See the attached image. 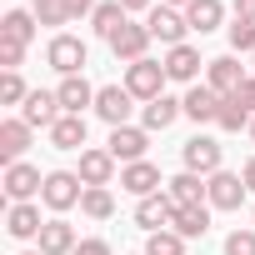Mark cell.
Returning a JSON list of instances; mask_svg holds the SVG:
<instances>
[{
    "label": "cell",
    "mask_w": 255,
    "mask_h": 255,
    "mask_svg": "<svg viewBox=\"0 0 255 255\" xmlns=\"http://www.w3.org/2000/svg\"><path fill=\"white\" fill-rule=\"evenodd\" d=\"M165 80H170V75H165V60H150V55H145V60H135V65H125V90H130L135 100H145V105L165 95Z\"/></svg>",
    "instance_id": "cell-1"
},
{
    "label": "cell",
    "mask_w": 255,
    "mask_h": 255,
    "mask_svg": "<svg viewBox=\"0 0 255 255\" xmlns=\"http://www.w3.org/2000/svg\"><path fill=\"white\" fill-rule=\"evenodd\" d=\"M105 150H110L120 165H135V160H145V150H150V130H145V125H115L110 140H105Z\"/></svg>",
    "instance_id": "cell-2"
},
{
    "label": "cell",
    "mask_w": 255,
    "mask_h": 255,
    "mask_svg": "<svg viewBox=\"0 0 255 255\" xmlns=\"http://www.w3.org/2000/svg\"><path fill=\"white\" fill-rule=\"evenodd\" d=\"M145 30L165 45V50H175V45H185V35H190V20H185V10H170V5H155L150 15H145Z\"/></svg>",
    "instance_id": "cell-3"
},
{
    "label": "cell",
    "mask_w": 255,
    "mask_h": 255,
    "mask_svg": "<svg viewBox=\"0 0 255 255\" xmlns=\"http://www.w3.org/2000/svg\"><path fill=\"white\" fill-rule=\"evenodd\" d=\"M45 60H50V70H60V75H80L85 70V60H90V50H85V40H75V35H50V45H45Z\"/></svg>",
    "instance_id": "cell-4"
},
{
    "label": "cell",
    "mask_w": 255,
    "mask_h": 255,
    "mask_svg": "<svg viewBox=\"0 0 255 255\" xmlns=\"http://www.w3.org/2000/svg\"><path fill=\"white\" fill-rule=\"evenodd\" d=\"M80 195H85V180L75 175V170H50L45 175V190H40V200L60 215V210H70V205H80Z\"/></svg>",
    "instance_id": "cell-5"
},
{
    "label": "cell",
    "mask_w": 255,
    "mask_h": 255,
    "mask_svg": "<svg viewBox=\"0 0 255 255\" xmlns=\"http://www.w3.org/2000/svg\"><path fill=\"white\" fill-rule=\"evenodd\" d=\"M245 180L235 175V170H215L210 180H205V200H210V210H240L245 205Z\"/></svg>",
    "instance_id": "cell-6"
},
{
    "label": "cell",
    "mask_w": 255,
    "mask_h": 255,
    "mask_svg": "<svg viewBox=\"0 0 255 255\" xmlns=\"http://www.w3.org/2000/svg\"><path fill=\"white\" fill-rule=\"evenodd\" d=\"M130 110H135V95L125 85H100L95 90V115L110 125V130H115V125H130Z\"/></svg>",
    "instance_id": "cell-7"
},
{
    "label": "cell",
    "mask_w": 255,
    "mask_h": 255,
    "mask_svg": "<svg viewBox=\"0 0 255 255\" xmlns=\"http://www.w3.org/2000/svg\"><path fill=\"white\" fill-rule=\"evenodd\" d=\"M250 75H245V65L235 60V55H215L210 65H205V85L225 100V95H240V85H245Z\"/></svg>",
    "instance_id": "cell-8"
},
{
    "label": "cell",
    "mask_w": 255,
    "mask_h": 255,
    "mask_svg": "<svg viewBox=\"0 0 255 255\" xmlns=\"http://www.w3.org/2000/svg\"><path fill=\"white\" fill-rule=\"evenodd\" d=\"M225 160V150H220V140H210V135H190L185 140V170H195V175H215V170H225L220 165Z\"/></svg>",
    "instance_id": "cell-9"
},
{
    "label": "cell",
    "mask_w": 255,
    "mask_h": 255,
    "mask_svg": "<svg viewBox=\"0 0 255 255\" xmlns=\"http://www.w3.org/2000/svg\"><path fill=\"white\" fill-rule=\"evenodd\" d=\"M40 190H45V175H40L35 165H25V160L5 165V195H10V205H20V200H30V195H40Z\"/></svg>",
    "instance_id": "cell-10"
},
{
    "label": "cell",
    "mask_w": 255,
    "mask_h": 255,
    "mask_svg": "<svg viewBox=\"0 0 255 255\" xmlns=\"http://www.w3.org/2000/svg\"><path fill=\"white\" fill-rule=\"evenodd\" d=\"M60 115H65V110H60V95H55V90H30V100L20 105V120L30 125V130H35V125H45V130H50Z\"/></svg>",
    "instance_id": "cell-11"
},
{
    "label": "cell",
    "mask_w": 255,
    "mask_h": 255,
    "mask_svg": "<svg viewBox=\"0 0 255 255\" xmlns=\"http://www.w3.org/2000/svg\"><path fill=\"white\" fill-rule=\"evenodd\" d=\"M55 95H60V110H65V115H85V105L95 110V85H90L85 75H60Z\"/></svg>",
    "instance_id": "cell-12"
},
{
    "label": "cell",
    "mask_w": 255,
    "mask_h": 255,
    "mask_svg": "<svg viewBox=\"0 0 255 255\" xmlns=\"http://www.w3.org/2000/svg\"><path fill=\"white\" fill-rule=\"evenodd\" d=\"M200 65H210V60H200V50H195L190 40H185V45H175V50H165V75H170V80H180V85H195Z\"/></svg>",
    "instance_id": "cell-13"
},
{
    "label": "cell",
    "mask_w": 255,
    "mask_h": 255,
    "mask_svg": "<svg viewBox=\"0 0 255 255\" xmlns=\"http://www.w3.org/2000/svg\"><path fill=\"white\" fill-rule=\"evenodd\" d=\"M170 215H175V200H170L165 190H155V195H145V200L135 205V225H140V230H150V235H155V230H165V225H170Z\"/></svg>",
    "instance_id": "cell-14"
},
{
    "label": "cell",
    "mask_w": 255,
    "mask_h": 255,
    "mask_svg": "<svg viewBox=\"0 0 255 255\" xmlns=\"http://www.w3.org/2000/svg\"><path fill=\"white\" fill-rule=\"evenodd\" d=\"M150 30L145 25H130V20H125V30L110 40V50H115V60H125V65H135V60H145V50H150Z\"/></svg>",
    "instance_id": "cell-15"
},
{
    "label": "cell",
    "mask_w": 255,
    "mask_h": 255,
    "mask_svg": "<svg viewBox=\"0 0 255 255\" xmlns=\"http://www.w3.org/2000/svg\"><path fill=\"white\" fill-rule=\"evenodd\" d=\"M165 180H160V170L150 165V160H135V165H125L120 170V190H130L135 200H145V195H155Z\"/></svg>",
    "instance_id": "cell-16"
},
{
    "label": "cell",
    "mask_w": 255,
    "mask_h": 255,
    "mask_svg": "<svg viewBox=\"0 0 255 255\" xmlns=\"http://www.w3.org/2000/svg\"><path fill=\"white\" fill-rule=\"evenodd\" d=\"M85 185H110L115 180V155L110 150H100V145H90V150H80V170H75Z\"/></svg>",
    "instance_id": "cell-17"
},
{
    "label": "cell",
    "mask_w": 255,
    "mask_h": 255,
    "mask_svg": "<svg viewBox=\"0 0 255 255\" xmlns=\"http://www.w3.org/2000/svg\"><path fill=\"white\" fill-rule=\"evenodd\" d=\"M5 230H10L15 240H40V230H45V220H40V205H30V200L10 205V210H5Z\"/></svg>",
    "instance_id": "cell-18"
},
{
    "label": "cell",
    "mask_w": 255,
    "mask_h": 255,
    "mask_svg": "<svg viewBox=\"0 0 255 255\" xmlns=\"http://www.w3.org/2000/svg\"><path fill=\"white\" fill-rule=\"evenodd\" d=\"M25 150H30V125H25L20 115H15V120H0V160L15 165Z\"/></svg>",
    "instance_id": "cell-19"
},
{
    "label": "cell",
    "mask_w": 255,
    "mask_h": 255,
    "mask_svg": "<svg viewBox=\"0 0 255 255\" xmlns=\"http://www.w3.org/2000/svg\"><path fill=\"white\" fill-rule=\"evenodd\" d=\"M165 195H170L175 205H210V200H205V175H195V170L170 175V180H165Z\"/></svg>",
    "instance_id": "cell-20"
},
{
    "label": "cell",
    "mask_w": 255,
    "mask_h": 255,
    "mask_svg": "<svg viewBox=\"0 0 255 255\" xmlns=\"http://www.w3.org/2000/svg\"><path fill=\"white\" fill-rule=\"evenodd\" d=\"M185 115V100H175V95H160V100H150L145 110H140V125L145 130H170V125Z\"/></svg>",
    "instance_id": "cell-21"
},
{
    "label": "cell",
    "mask_w": 255,
    "mask_h": 255,
    "mask_svg": "<svg viewBox=\"0 0 255 255\" xmlns=\"http://www.w3.org/2000/svg\"><path fill=\"white\" fill-rule=\"evenodd\" d=\"M170 230H175V235H185V240H200V235L210 230V205H175Z\"/></svg>",
    "instance_id": "cell-22"
},
{
    "label": "cell",
    "mask_w": 255,
    "mask_h": 255,
    "mask_svg": "<svg viewBox=\"0 0 255 255\" xmlns=\"http://www.w3.org/2000/svg\"><path fill=\"white\" fill-rule=\"evenodd\" d=\"M40 250H45V255H75V250H80L75 225H65L60 215H55V220H45V230H40Z\"/></svg>",
    "instance_id": "cell-23"
},
{
    "label": "cell",
    "mask_w": 255,
    "mask_h": 255,
    "mask_svg": "<svg viewBox=\"0 0 255 255\" xmlns=\"http://www.w3.org/2000/svg\"><path fill=\"white\" fill-rule=\"evenodd\" d=\"M185 20H190L195 35H210V30H220L225 5H220V0H190V5H185Z\"/></svg>",
    "instance_id": "cell-24"
},
{
    "label": "cell",
    "mask_w": 255,
    "mask_h": 255,
    "mask_svg": "<svg viewBox=\"0 0 255 255\" xmlns=\"http://www.w3.org/2000/svg\"><path fill=\"white\" fill-rule=\"evenodd\" d=\"M125 20H130V15H125V5H120V0H105V5H95V15H90V25H95V35H100L105 45L125 30Z\"/></svg>",
    "instance_id": "cell-25"
},
{
    "label": "cell",
    "mask_w": 255,
    "mask_h": 255,
    "mask_svg": "<svg viewBox=\"0 0 255 255\" xmlns=\"http://www.w3.org/2000/svg\"><path fill=\"white\" fill-rule=\"evenodd\" d=\"M185 115H190L195 125L215 120V115H220V95H215L210 85H190V90H185Z\"/></svg>",
    "instance_id": "cell-26"
},
{
    "label": "cell",
    "mask_w": 255,
    "mask_h": 255,
    "mask_svg": "<svg viewBox=\"0 0 255 255\" xmlns=\"http://www.w3.org/2000/svg\"><path fill=\"white\" fill-rule=\"evenodd\" d=\"M50 145L55 150H80L85 145V115H60L50 125Z\"/></svg>",
    "instance_id": "cell-27"
},
{
    "label": "cell",
    "mask_w": 255,
    "mask_h": 255,
    "mask_svg": "<svg viewBox=\"0 0 255 255\" xmlns=\"http://www.w3.org/2000/svg\"><path fill=\"white\" fill-rule=\"evenodd\" d=\"M250 110H245V100L240 95H225L220 100V115H215V125H220V130H230V135H240V130H250Z\"/></svg>",
    "instance_id": "cell-28"
},
{
    "label": "cell",
    "mask_w": 255,
    "mask_h": 255,
    "mask_svg": "<svg viewBox=\"0 0 255 255\" xmlns=\"http://www.w3.org/2000/svg\"><path fill=\"white\" fill-rule=\"evenodd\" d=\"M0 35L30 45V40H35V10H5V20H0Z\"/></svg>",
    "instance_id": "cell-29"
},
{
    "label": "cell",
    "mask_w": 255,
    "mask_h": 255,
    "mask_svg": "<svg viewBox=\"0 0 255 255\" xmlns=\"http://www.w3.org/2000/svg\"><path fill=\"white\" fill-rule=\"evenodd\" d=\"M80 210H85L90 220H110V215H115V195H110V185H85Z\"/></svg>",
    "instance_id": "cell-30"
},
{
    "label": "cell",
    "mask_w": 255,
    "mask_h": 255,
    "mask_svg": "<svg viewBox=\"0 0 255 255\" xmlns=\"http://www.w3.org/2000/svg\"><path fill=\"white\" fill-rule=\"evenodd\" d=\"M145 255H185V235H175V230H155V235L145 240Z\"/></svg>",
    "instance_id": "cell-31"
},
{
    "label": "cell",
    "mask_w": 255,
    "mask_h": 255,
    "mask_svg": "<svg viewBox=\"0 0 255 255\" xmlns=\"http://www.w3.org/2000/svg\"><path fill=\"white\" fill-rule=\"evenodd\" d=\"M25 100H30V90H25L20 70H5L0 75V105H25Z\"/></svg>",
    "instance_id": "cell-32"
},
{
    "label": "cell",
    "mask_w": 255,
    "mask_h": 255,
    "mask_svg": "<svg viewBox=\"0 0 255 255\" xmlns=\"http://www.w3.org/2000/svg\"><path fill=\"white\" fill-rule=\"evenodd\" d=\"M225 35H230V50L255 55V25H250V20H230V25H225Z\"/></svg>",
    "instance_id": "cell-33"
},
{
    "label": "cell",
    "mask_w": 255,
    "mask_h": 255,
    "mask_svg": "<svg viewBox=\"0 0 255 255\" xmlns=\"http://www.w3.org/2000/svg\"><path fill=\"white\" fill-rule=\"evenodd\" d=\"M35 20L40 25H70V5L65 0H35Z\"/></svg>",
    "instance_id": "cell-34"
},
{
    "label": "cell",
    "mask_w": 255,
    "mask_h": 255,
    "mask_svg": "<svg viewBox=\"0 0 255 255\" xmlns=\"http://www.w3.org/2000/svg\"><path fill=\"white\" fill-rule=\"evenodd\" d=\"M225 255H255V225L250 230H230L225 235Z\"/></svg>",
    "instance_id": "cell-35"
},
{
    "label": "cell",
    "mask_w": 255,
    "mask_h": 255,
    "mask_svg": "<svg viewBox=\"0 0 255 255\" xmlns=\"http://www.w3.org/2000/svg\"><path fill=\"white\" fill-rule=\"evenodd\" d=\"M20 60H25V45L0 35V65H5V70H20Z\"/></svg>",
    "instance_id": "cell-36"
},
{
    "label": "cell",
    "mask_w": 255,
    "mask_h": 255,
    "mask_svg": "<svg viewBox=\"0 0 255 255\" xmlns=\"http://www.w3.org/2000/svg\"><path fill=\"white\" fill-rule=\"evenodd\" d=\"M75 255H110V245L95 235V240H80V250H75Z\"/></svg>",
    "instance_id": "cell-37"
},
{
    "label": "cell",
    "mask_w": 255,
    "mask_h": 255,
    "mask_svg": "<svg viewBox=\"0 0 255 255\" xmlns=\"http://www.w3.org/2000/svg\"><path fill=\"white\" fill-rule=\"evenodd\" d=\"M70 5V20H80V15H95V0H65Z\"/></svg>",
    "instance_id": "cell-38"
},
{
    "label": "cell",
    "mask_w": 255,
    "mask_h": 255,
    "mask_svg": "<svg viewBox=\"0 0 255 255\" xmlns=\"http://www.w3.org/2000/svg\"><path fill=\"white\" fill-rule=\"evenodd\" d=\"M235 20H250L255 25V0H235Z\"/></svg>",
    "instance_id": "cell-39"
},
{
    "label": "cell",
    "mask_w": 255,
    "mask_h": 255,
    "mask_svg": "<svg viewBox=\"0 0 255 255\" xmlns=\"http://www.w3.org/2000/svg\"><path fill=\"white\" fill-rule=\"evenodd\" d=\"M120 5H125V15H135V10L150 15V10H155V0H120Z\"/></svg>",
    "instance_id": "cell-40"
},
{
    "label": "cell",
    "mask_w": 255,
    "mask_h": 255,
    "mask_svg": "<svg viewBox=\"0 0 255 255\" xmlns=\"http://www.w3.org/2000/svg\"><path fill=\"white\" fill-rule=\"evenodd\" d=\"M240 100H245V110H250V115H255V75H250V80H245V85H240Z\"/></svg>",
    "instance_id": "cell-41"
},
{
    "label": "cell",
    "mask_w": 255,
    "mask_h": 255,
    "mask_svg": "<svg viewBox=\"0 0 255 255\" xmlns=\"http://www.w3.org/2000/svg\"><path fill=\"white\" fill-rule=\"evenodd\" d=\"M240 180H245V190H255V155L245 160V170H240Z\"/></svg>",
    "instance_id": "cell-42"
},
{
    "label": "cell",
    "mask_w": 255,
    "mask_h": 255,
    "mask_svg": "<svg viewBox=\"0 0 255 255\" xmlns=\"http://www.w3.org/2000/svg\"><path fill=\"white\" fill-rule=\"evenodd\" d=\"M160 5H170V10H185V5H190V0H160Z\"/></svg>",
    "instance_id": "cell-43"
},
{
    "label": "cell",
    "mask_w": 255,
    "mask_h": 255,
    "mask_svg": "<svg viewBox=\"0 0 255 255\" xmlns=\"http://www.w3.org/2000/svg\"><path fill=\"white\" fill-rule=\"evenodd\" d=\"M250 140H255V120H250Z\"/></svg>",
    "instance_id": "cell-44"
},
{
    "label": "cell",
    "mask_w": 255,
    "mask_h": 255,
    "mask_svg": "<svg viewBox=\"0 0 255 255\" xmlns=\"http://www.w3.org/2000/svg\"><path fill=\"white\" fill-rule=\"evenodd\" d=\"M25 255H45V250H25Z\"/></svg>",
    "instance_id": "cell-45"
},
{
    "label": "cell",
    "mask_w": 255,
    "mask_h": 255,
    "mask_svg": "<svg viewBox=\"0 0 255 255\" xmlns=\"http://www.w3.org/2000/svg\"><path fill=\"white\" fill-rule=\"evenodd\" d=\"M250 65H255V55H250Z\"/></svg>",
    "instance_id": "cell-46"
},
{
    "label": "cell",
    "mask_w": 255,
    "mask_h": 255,
    "mask_svg": "<svg viewBox=\"0 0 255 255\" xmlns=\"http://www.w3.org/2000/svg\"><path fill=\"white\" fill-rule=\"evenodd\" d=\"M250 220H255V215H250Z\"/></svg>",
    "instance_id": "cell-47"
}]
</instances>
